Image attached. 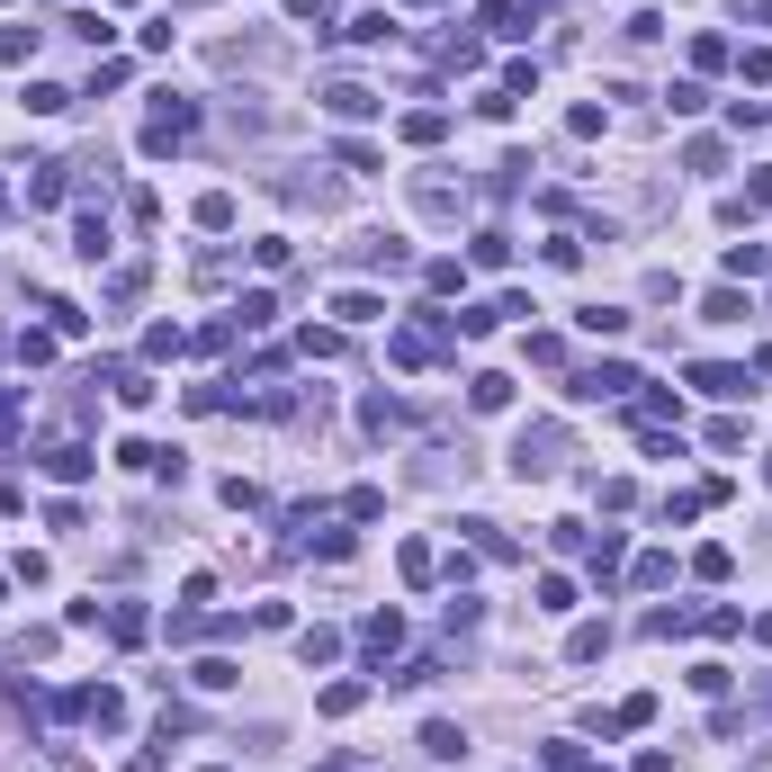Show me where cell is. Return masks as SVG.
Instances as JSON below:
<instances>
[{
  "instance_id": "cell-1",
  "label": "cell",
  "mask_w": 772,
  "mask_h": 772,
  "mask_svg": "<svg viewBox=\"0 0 772 772\" xmlns=\"http://www.w3.org/2000/svg\"><path fill=\"white\" fill-rule=\"evenodd\" d=\"M189 135H198V99H154V117H145V154H180L189 145Z\"/></svg>"
},
{
  "instance_id": "cell-2",
  "label": "cell",
  "mask_w": 772,
  "mask_h": 772,
  "mask_svg": "<svg viewBox=\"0 0 772 772\" xmlns=\"http://www.w3.org/2000/svg\"><path fill=\"white\" fill-rule=\"evenodd\" d=\"M557 458H567V432H557V423H530L512 441V476H557Z\"/></svg>"
},
{
  "instance_id": "cell-3",
  "label": "cell",
  "mask_w": 772,
  "mask_h": 772,
  "mask_svg": "<svg viewBox=\"0 0 772 772\" xmlns=\"http://www.w3.org/2000/svg\"><path fill=\"white\" fill-rule=\"evenodd\" d=\"M36 467H45V476H54V485H82V476H91V467H99V458H91V450H82V441H54V450H45V458H36Z\"/></svg>"
},
{
  "instance_id": "cell-4",
  "label": "cell",
  "mask_w": 772,
  "mask_h": 772,
  "mask_svg": "<svg viewBox=\"0 0 772 772\" xmlns=\"http://www.w3.org/2000/svg\"><path fill=\"white\" fill-rule=\"evenodd\" d=\"M628 387H638V369H628V360H593V369L575 378V395H628Z\"/></svg>"
},
{
  "instance_id": "cell-5",
  "label": "cell",
  "mask_w": 772,
  "mask_h": 772,
  "mask_svg": "<svg viewBox=\"0 0 772 772\" xmlns=\"http://www.w3.org/2000/svg\"><path fill=\"white\" fill-rule=\"evenodd\" d=\"M404 423H413V413H404L395 395H369V404H360V432H369V441H395Z\"/></svg>"
},
{
  "instance_id": "cell-6",
  "label": "cell",
  "mask_w": 772,
  "mask_h": 772,
  "mask_svg": "<svg viewBox=\"0 0 772 772\" xmlns=\"http://www.w3.org/2000/svg\"><path fill=\"white\" fill-rule=\"evenodd\" d=\"M360 647H369V656L387 665V656L404 647V620H395V611H369V620H360Z\"/></svg>"
},
{
  "instance_id": "cell-7",
  "label": "cell",
  "mask_w": 772,
  "mask_h": 772,
  "mask_svg": "<svg viewBox=\"0 0 772 772\" xmlns=\"http://www.w3.org/2000/svg\"><path fill=\"white\" fill-rule=\"evenodd\" d=\"M324 108H332V117H378L387 99H378V91H360V82H332V91H324Z\"/></svg>"
},
{
  "instance_id": "cell-8",
  "label": "cell",
  "mask_w": 772,
  "mask_h": 772,
  "mask_svg": "<svg viewBox=\"0 0 772 772\" xmlns=\"http://www.w3.org/2000/svg\"><path fill=\"white\" fill-rule=\"evenodd\" d=\"M691 387L728 404V395H745V369H728V360H700V369H691Z\"/></svg>"
},
{
  "instance_id": "cell-9",
  "label": "cell",
  "mask_w": 772,
  "mask_h": 772,
  "mask_svg": "<svg viewBox=\"0 0 772 772\" xmlns=\"http://www.w3.org/2000/svg\"><path fill=\"white\" fill-rule=\"evenodd\" d=\"M467 404H476V413H504V404H512V378H504V369H485V378H467Z\"/></svg>"
},
{
  "instance_id": "cell-10",
  "label": "cell",
  "mask_w": 772,
  "mask_h": 772,
  "mask_svg": "<svg viewBox=\"0 0 772 772\" xmlns=\"http://www.w3.org/2000/svg\"><path fill=\"white\" fill-rule=\"evenodd\" d=\"M189 683H198V691H234V683H243V665H234V656H198V665H189Z\"/></svg>"
},
{
  "instance_id": "cell-11",
  "label": "cell",
  "mask_w": 772,
  "mask_h": 772,
  "mask_svg": "<svg viewBox=\"0 0 772 772\" xmlns=\"http://www.w3.org/2000/svg\"><path fill=\"white\" fill-rule=\"evenodd\" d=\"M145 628H154V620L135 611V602H108V638H117V647H145Z\"/></svg>"
},
{
  "instance_id": "cell-12",
  "label": "cell",
  "mask_w": 772,
  "mask_h": 772,
  "mask_svg": "<svg viewBox=\"0 0 772 772\" xmlns=\"http://www.w3.org/2000/svg\"><path fill=\"white\" fill-rule=\"evenodd\" d=\"M423 754H432V763H458V754H467V728L432 719V728H423Z\"/></svg>"
},
{
  "instance_id": "cell-13",
  "label": "cell",
  "mask_w": 772,
  "mask_h": 772,
  "mask_svg": "<svg viewBox=\"0 0 772 772\" xmlns=\"http://www.w3.org/2000/svg\"><path fill=\"white\" fill-rule=\"evenodd\" d=\"M638 423H656V432L683 423V395H674V387H647V395H638Z\"/></svg>"
},
{
  "instance_id": "cell-14",
  "label": "cell",
  "mask_w": 772,
  "mask_h": 772,
  "mask_svg": "<svg viewBox=\"0 0 772 772\" xmlns=\"http://www.w3.org/2000/svg\"><path fill=\"white\" fill-rule=\"evenodd\" d=\"M395 567H404V584H432V575H441V557H432V539H404Z\"/></svg>"
},
{
  "instance_id": "cell-15",
  "label": "cell",
  "mask_w": 772,
  "mask_h": 772,
  "mask_svg": "<svg viewBox=\"0 0 772 772\" xmlns=\"http://www.w3.org/2000/svg\"><path fill=\"white\" fill-rule=\"evenodd\" d=\"M360 700H369V683H324V700H315V710H324V719H350Z\"/></svg>"
},
{
  "instance_id": "cell-16",
  "label": "cell",
  "mask_w": 772,
  "mask_h": 772,
  "mask_svg": "<svg viewBox=\"0 0 772 772\" xmlns=\"http://www.w3.org/2000/svg\"><path fill=\"white\" fill-rule=\"evenodd\" d=\"M628 584H638V593H656V584H674V557H665V548H647V557H638V567H628Z\"/></svg>"
},
{
  "instance_id": "cell-17",
  "label": "cell",
  "mask_w": 772,
  "mask_h": 772,
  "mask_svg": "<svg viewBox=\"0 0 772 772\" xmlns=\"http://www.w3.org/2000/svg\"><path fill=\"white\" fill-rule=\"evenodd\" d=\"M332 315H341V324H378V315H387V306H378V297H369V288H341V297H332Z\"/></svg>"
},
{
  "instance_id": "cell-18",
  "label": "cell",
  "mask_w": 772,
  "mask_h": 772,
  "mask_svg": "<svg viewBox=\"0 0 772 772\" xmlns=\"http://www.w3.org/2000/svg\"><path fill=\"white\" fill-rule=\"evenodd\" d=\"M602 647H611V620H584V628H575V638H567V656H575V665H593Z\"/></svg>"
},
{
  "instance_id": "cell-19",
  "label": "cell",
  "mask_w": 772,
  "mask_h": 772,
  "mask_svg": "<svg viewBox=\"0 0 772 772\" xmlns=\"http://www.w3.org/2000/svg\"><path fill=\"white\" fill-rule=\"evenodd\" d=\"M441 135H450L441 108H413V117H404V145H441Z\"/></svg>"
},
{
  "instance_id": "cell-20",
  "label": "cell",
  "mask_w": 772,
  "mask_h": 772,
  "mask_svg": "<svg viewBox=\"0 0 772 772\" xmlns=\"http://www.w3.org/2000/svg\"><path fill=\"white\" fill-rule=\"evenodd\" d=\"M28 171H36L28 198H36V207H63V162H28Z\"/></svg>"
},
{
  "instance_id": "cell-21",
  "label": "cell",
  "mask_w": 772,
  "mask_h": 772,
  "mask_svg": "<svg viewBox=\"0 0 772 772\" xmlns=\"http://www.w3.org/2000/svg\"><path fill=\"white\" fill-rule=\"evenodd\" d=\"M73 252H82V261H108V216H82V225H73Z\"/></svg>"
},
{
  "instance_id": "cell-22",
  "label": "cell",
  "mask_w": 772,
  "mask_h": 772,
  "mask_svg": "<svg viewBox=\"0 0 772 772\" xmlns=\"http://www.w3.org/2000/svg\"><path fill=\"white\" fill-rule=\"evenodd\" d=\"M763 269H772L763 243H728V278H763Z\"/></svg>"
},
{
  "instance_id": "cell-23",
  "label": "cell",
  "mask_w": 772,
  "mask_h": 772,
  "mask_svg": "<svg viewBox=\"0 0 772 772\" xmlns=\"http://www.w3.org/2000/svg\"><path fill=\"white\" fill-rule=\"evenodd\" d=\"M575 324H584V332H593V341H620V332H628V315H620V306H584V315H575Z\"/></svg>"
},
{
  "instance_id": "cell-24",
  "label": "cell",
  "mask_w": 772,
  "mask_h": 772,
  "mask_svg": "<svg viewBox=\"0 0 772 772\" xmlns=\"http://www.w3.org/2000/svg\"><path fill=\"white\" fill-rule=\"evenodd\" d=\"M467 252H476V269H504V261H512V234H495V225H485Z\"/></svg>"
},
{
  "instance_id": "cell-25",
  "label": "cell",
  "mask_w": 772,
  "mask_h": 772,
  "mask_svg": "<svg viewBox=\"0 0 772 772\" xmlns=\"http://www.w3.org/2000/svg\"><path fill=\"white\" fill-rule=\"evenodd\" d=\"M180 350H189L180 324H154V332H145V360H180Z\"/></svg>"
},
{
  "instance_id": "cell-26",
  "label": "cell",
  "mask_w": 772,
  "mask_h": 772,
  "mask_svg": "<svg viewBox=\"0 0 772 772\" xmlns=\"http://www.w3.org/2000/svg\"><path fill=\"white\" fill-rule=\"evenodd\" d=\"M387 36H395L387 10H360V19H350V45H387Z\"/></svg>"
},
{
  "instance_id": "cell-27",
  "label": "cell",
  "mask_w": 772,
  "mask_h": 772,
  "mask_svg": "<svg viewBox=\"0 0 772 772\" xmlns=\"http://www.w3.org/2000/svg\"><path fill=\"white\" fill-rule=\"evenodd\" d=\"M36 45H45V28H0V54L10 63H36Z\"/></svg>"
},
{
  "instance_id": "cell-28",
  "label": "cell",
  "mask_w": 772,
  "mask_h": 772,
  "mask_svg": "<svg viewBox=\"0 0 772 772\" xmlns=\"http://www.w3.org/2000/svg\"><path fill=\"white\" fill-rule=\"evenodd\" d=\"M28 108H36V117H63V108H73V91H63V82H28Z\"/></svg>"
},
{
  "instance_id": "cell-29",
  "label": "cell",
  "mask_w": 772,
  "mask_h": 772,
  "mask_svg": "<svg viewBox=\"0 0 772 772\" xmlns=\"http://www.w3.org/2000/svg\"><path fill=\"white\" fill-rule=\"evenodd\" d=\"M700 315H710V324H745V297H737V288H710V297H700Z\"/></svg>"
},
{
  "instance_id": "cell-30",
  "label": "cell",
  "mask_w": 772,
  "mask_h": 772,
  "mask_svg": "<svg viewBox=\"0 0 772 772\" xmlns=\"http://www.w3.org/2000/svg\"><path fill=\"white\" fill-rule=\"evenodd\" d=\"M198 225H207V234H225V225H234V198H225V189H207V198H198Z\"/></svg>"
},
{
  "instance_id": "cell-31",
  "label": "cell",
  "mask_w": 772,
  "mask_h": 772,
  "mask_svg": "<svg viewBox=\"0 0 772 772\" xmlns=\"http://www.w3.org/2000/svg\"><path fill=\"white\" fill-rule=\"evenodd\" d=\"M691 575H700V584H728V575H737V557H728V548H700V557H691Z\"/></svg>"
},
{
  "instance_id": "cell-32",
  "label": "cell",
  "mask_w": 772,
  "mask_h": 772,
  "mask_svg": "<svg viewBox=\"0 0 772 772\" xmlns=\"http://www.w3.org/2000/svg\"><path fill=\"white\" fill-rule=\"evenodd\" d=\"M234 315H243V332H269V315H278V297H269V288H252V297H243Z\"/></svg>"
},
{
  "instance_id": "cell-33",
  "label": "cell",
  "mask_w": 772,
  "mask_h": 772,
  "mask_svg": "<svg viewBox=\"0 0 772 772\" xmlns=\"http://www.w3.org/2000/svg\"><path fill=\"white\" fill-rule=\"evenodd\" d=\"M297 656H306V665H332V656H341V638H332V628H306Z\"/></svg>"
},
{
  "instance_id": "cell-34",
  "label": "cell",
  "mask_w": 772,
  "mask_h": 772,
  "mask_svg": "<svg viewBox=\"0 0 772 772\" xmlns=\"http://www.w3.org/2000/svg\"><path fill=\"white\" fill-rule=\"evenodd\" d=\"M19 423H28V395H19V387H0V441H19Z\"/></svg>"
},
{
  "instance_id": "cell-35",
  "label": "cell",
  "mask_w": 772,
  "mask_h": 772,
  "mask_svg": "<svg viewBox=\"0 0 772 772\" xmlns=\"http://www.w3.org/2000/svg\"><path fill=\"white\" fill-rule=\"evenodd\" d=\"M691 63L700 73H728V36H691Z\"/></svg>"
},
{
  "instance_id": "cell-36",
  "label": "cell",
  "mask_w": 772,
  "mask_h": 772,
  "mask_svg": "<svg viewBox=\"0 0 772 772\" xmlns=\"http://www.w3.org/2000/svg\"><path fill=\"white\" fill-rule=\"evenodd\" d=\"M45 315H54V332H91V315H82L73 297H45Z\"/></svg>"
},
{
  "instance_id": "cell-37",
  "label": "cell",
  "mask_w": 772,
  "mask_h": 772,
  "mask_svg": "<svg viewBox=\"0 0 772 772\" xmlns=\"http://www.w3.org/2000/svg\"><path fill=\"white\" fill-rule=\"evenodd\" d=\"M539 611H575V584L567 575H539Z\"/></svg>"
},
{
  "instance_id": "cell-38",
  "label": "cell",
  "mask_w": 772,
  "mask_h": 772,
  "mask_svg": "<svg viewBox=\"0 0 772 772\" xmlns=\"http://www.w3.org/2000/svg\"><path fill=\"white\" fill-rule=\"evenodd\" d=\"M737 73H745V82L763 91V82H772V45H745V54H737Z\"/></svg>"
},
{
  "instance_id": "cell-39",
  "label": "cell",
  "mask_w": 772,
  "mask_h": 772,
  "mask_svg": "<svg viewBox=\"0 0 772 772\" xmlns=\"http://www.w3.org/2000/svg\"><path fill=\"white\" fill-rule=\"evenodd\" d=\"M620 575V530H602V548H593V584H611Z\"/></svg>"
},
{
  "instance_id": "cell-40",
  "label": "cell",
  "mask_w": 772,
  "mask_h": 772,
  "mask_svg": "<svg viewBox=\"0 0 772 772\" xmlns=\"http://www.w3.org/2000/svg\"><path fill=\"white\" fill-rule=\"evenodd\" d=\"M665 99H674V117H700V108H710V91H700V82H674Z\"/></svg>"
},
{
  "instance_id": "cell-41",
  "label": "cell",
  "mask_w": 772,
  "mask_h": 772,
  "mask_svg": "<svg viewBox=\"0 0 772 772\" xmlns=\"http://www.w3.org/2000/svg\"><path fill=\"white\" fill-rule=\"evenodd\" d=\"M288 19H315V28H332V0H288Z\"/></svg>"
},
{
  "instance_id": "cell-42",
  "label": "cell",
  "mask_w": 772,
  "mask_h": 772,
  "mask_svg": "<svg viewBox=\"0 0 772 772\" xmlns=\"http://www.w3.org/2000/svg\"><path fill=\"white\" fill-rule=\"evenodd\" d=\"M728 10H737V19H763V28H772V0H728Z\"/></svg>"
},
{
  "instance_id": "cell-43",
  "label": "cell",
  "mask_w": 772,
  "mask_h": 772,
  "mask_svg": "<svg viewBox=\"0 0 772 772\" xmlns=\"http://www.w3.org/2000/svg\"><path fill=\"white\" fill-rule=\"evenodd\" d=\"M745 638H754V647H772V611H763V620H754V628H745Z\"/></svg>"
},
{
  "instance_id": "cell-44",
  "label": "cell",
  "mask_w": 772,
  "mask_h": 772,
  "mask_svg": "<svg viewBox=\"0 0 772 772\" xmlns=\"http://www.w3.org/2000/svg\"><path fill=\"white\" fill-rule=\"evenodd\" d=\"M754 378H772V341H763V350H754Z\"/></svg>"
},
{
  "instance_id": "cell-45",
  "label": "cell",
  "mask_w": 772,
  "mask_h": 772,
  "mask_svg": "<svg viewBox=\"0 0 772 772\" xmlns=\"http://www.w3.org/2000/svg\"><path fill=\"white\" fill-rule=\"evenodd\" d=\"M0 216H10V189H0Z\"/></svg>"
},
{
  "instance_id": "cell-46",
  "label": "cell",
  "mask_w": 772,
  "mask_h": 772,
  "mask_svg": "<svg viewBox=\"0 0 772 772\" xmlns=\"http://www.w3.org/2000/svg\"><path fill=\"white\" fill-rule=\"evenodd\" d=\"M0 593H10V575H0Z\"/></svg>"
},
{
  "instance_id": "cell-47",
  "label": "cell",
  "mask_w": 772,
  "mask_h": 772,
  "mask_svg": "<svg viewBox=\"0 0 772 772\" xmlns=\"http://www.w3.org/2000/svg\"><path fill=\"white\" fill-rule=\"evenodd\" d=\"M207 772H225V763H207Z\"/></svg>"
}]
</instances>
